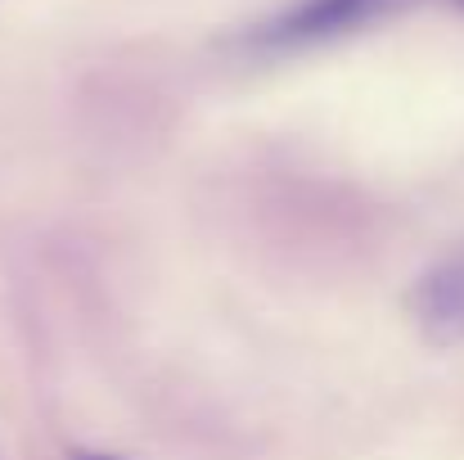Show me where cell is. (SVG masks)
Masks as SVG:
<instances>
[{
    "label": "cell",
    "instance_id": "cell-1",
    "mask_svg": "<svg viewBox=\"0 0 464 460\" xmlns=\"http://www.w3.org/2000/svg\"><path fill=\"white\" fill-rule=\"evenodd\" d=\"M420 0H294L289 9H280L257 41L271 50H298V45H320V41H338L365 27H379L388 18L411 14Z\"/></svg>",
    "mask_w": 464,
    "mask_h": 460
},
{
    "label": "cell",
    "instance_id": "cell-2",
    "mask_svg": "<svg viewBox=\"0 0 464 460\" xmlns=\"http://www.w3.org/2000/svg\"><path fill=\"white\" fill-rule=\"evenodd\" d=\"M411 325L433 347H460L464 343V249L433 262L424 276H415L406 294Z\"/></svg>",
    "mask_w": 464,
    "mask_h": 460
},
{
    "label": "cell",
    "instance_id": "cell-3",
    "mask_svg": "<svg viewBox=\"0 0 464 460\" xmlns=\"http://www.w3.org/2000/svg\"><path fill=\"white\" fill-rule=\"evenodd\" d=\"M68 460H122V456H113V452H100V447H77Z\"/></svg>",
    "mask_w": 464,
    "mask_h": 460
}]
</instances>
